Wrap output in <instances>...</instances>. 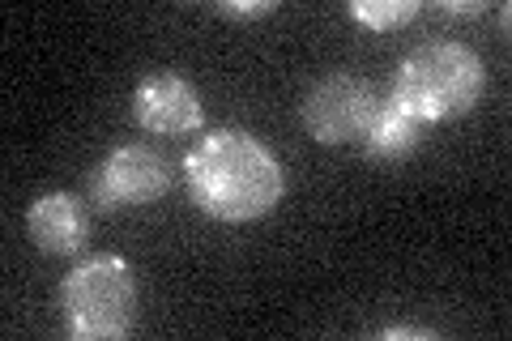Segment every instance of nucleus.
Wrapping results in <instances>:
<instances>
[{
  "label": "nucleus",
  "instance_id": "nucleus-2",
  "mask_svg": "<svg viewBox=\"0 0 512 341\" xmlns=\"http://www.w3.org/2000/svg\"><path fill=\"white\" fill-rule=\"evenodd\" d=\"M483 90H487V69L474 47L440 39V43L414 47L402 60L389 99L397 107H406L410 116H419L423 124H440L474 111Z\"/></svg>",
  "mask_w": 512,
  "mask_h": 341
},
{
  "label": "nucleus",
  "instance_id": "nucleus-6",
  "mask_svg": "<svg viewBox=\"0 0 512 341\" xmlns=\"http://www.w3.org/2000/svg\"><path fill=\"white\" fill-rule=\"evenodd\" d=\"M133 120L146 133H197L205 111H201V94L188 77L180 73H154L137 86L133 94Z\"/></svg>",
  "mask_w": 512,
  "mask_h": 341
},
{
  "label": "nucleus",
  "instance_id": "nucleus-4",
  "mask_svg": "<svg viewBox=\"0 0 512 341\" xmlns=\"http://www.w3.org/2000/svg\"><path fill=\"white\" fill-rule=\"evenodd\" d=\"M380 107V94L372 81L350 77V73H329L303 94V128L320 145H346L367 133Z\"/></svg>",
  "mask_w": 512,
  "mask_h": 341
},
{
  "label": "nucleus",
  "instance_id": "nucleus-11",
  "mask_svg": "<svg viewBox=\"0 0 512 341\" xmlns=\"http://www.w3.org/2000/svg\"><path fill=\"white\" fill-rule=\"evenodd\" d=\"M440 9L444 13H461V18H478V13H487L483 0H444Z\"/></svg>",
  "mask_w": 512,
  "mask_h": 341
},
{
  "label": "nucleus",
  "instance_id": "nucleus-7",
  "mask_svg": "<svg viewBox=\"0 0 512 341\" xmlns=\"http://www.w3.org/2000/svg\"><path fill=\"white\" fill-rule=\"evenodd\" d=\"M26 231L35 239V248L47 256H73L86 248V201L77 192H43L26 209Z\"/></svg>",
  "mask_w": 512,
  "mask_h": 341
},
{
  "label": "nucleus",
  "instance_id": "nucleus-1",
  "mask_svg": "<svg viewBox=\"0 0 512 341\" xmlns=\"http://www.w3.org/2000/svg\"><path fill=\"white\" fill-rule=\"evenodd\" d=\"M192 205L218 222H256L282 201L286 175L269 145L244 128H214L184 154Z\"/></svg>",
  "mask_w": 512,
  "mask_h": 341
},
{
  "label": "nucleus",
  "instance_id": "nucleus-8",
  "mask_svg": "<svg viewBox=\"0 0 512 341\" xmlns=\"http://www.w3.org/2000/svg\"><path fill=\"white\" fill-rule=\"evenodd\" d=\"M427 128L419 116H410L406 107H397L393 99H380L372 124L363 133V154L372 162H402L406 154H414L427 137Z\"/></svg>",
  "mask_w": 512,
  "mask_h": 341
},
{
  "label": "nucleus",
  "instance_id": "nucleus-5",
  "mask_svg": "<svg viewBox=\"0 0 512 341\" xmlns=\"http://www.w3.org/2000/svg\"><path fill=\"white\" fill-rule=\"evenodd\" d=\"M171 188V167L154 145H120L90 171V201L99 209L150 205Z\"/></svg>",
  "mask_w": 512,
  "mask_h": 341
},
{
  "label": "nucleus",
  "instance_id": "nucleus-3",
  "mask_svg": "<svg viewBox=\"0 0 512 341\" xmlns=\"http://www.w3.org/2000/svg\"><path fill=\"white\" fill-rule=\"evenodd\" d=\"M64 329L86 341L124 337L137 316V282L124 256H90L60 282Z\"/></svg>",
  "mask_w": 512,
  "mask_h": 341
},
{
  "label": "nucleus",
  "instance_id": "nucleus-9",
  "mask_svg": "<svg viewBox=\"0 0 512 341\" xmlns=\"http://www.w3.org/2000/svg\"><path fill=\"white\" fill-rule=\"evenodd\" d=\"M346 13L372 30H393L419 13V0H350Z\"/></svg>",
  "mask_w": 512,
  "mask_h": 341
},
{
  "label": "nucleus",
  "instance_id": "nucleus-12",
  "mask_svg": "<svg viewBox=\"0 0 512 341\" xmlns=\"http://www.w3.org/2000/svg\"><path fill=\"white\" fill-rule=\"evenodd\" d=\"M380 337H389V341H393V337H419V341H431V333H423V329H384Z\"/></svg>",
  "mask_w": 512,
  "mask_h": 341
},
{
  "label": "nucleus",
  "instance_id": "nucleus-10",
  "mask_svg": "<svg viewBox=\"0 0 512 341\" xmlns=\"http://www.w3.org/2000/svg\"><path fill=\"white\" fill-rule=\"evenodd\" d=\"M218 13H227V18H261V13H274V0H239V5L222 0Z\"/></svg>",
  "mask_w": 512,
  "mask_h": 341
}]
</instances>
